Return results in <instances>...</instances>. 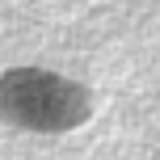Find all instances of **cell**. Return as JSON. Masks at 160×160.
Here are the masks:
<instances>
[{"label": "cell", "instance_id": "6da1fadb", "mask_svg": "<svg viewBox=\"0 0 160 160\" xmlns=\"http://www.w3.org/2000/svg\"><path fill=\"white\" fill-rule=\"evenodd\" d=\"M0 114L30 131H72L88 118V93L38 68H17L0 80Z\"/></svg>", "mask_w": 160, "mask_h": 160}]
</instances>
